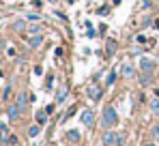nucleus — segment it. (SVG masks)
Segmentation results:
<instances>
[{
  "instance_id": "nucleus-29",
  "label": "nucleus",
  "mask_w": 159,
  "mask_h": 146,
  "mask_svg": "<svg viewBox=\"0 0 159 146\" xmlns=\"http://www.w3.org/2000/svg\"><path fill=\"white\" fill-rule=\"evenodd\" d=\"M155 97H157V99H159V88H155Z\"/></svg>"
},
{
  "instance_id": "nucleus-6",
  "label": "nucleus",
  "mask_w": 159,
  "mask_h": 146,
  "mask_svg": "<svg viewBox=\"0 0 159 146\" xmlns=\"http://www.w3.org/2000/svg\"><path fill=\"white\" fill-rule=\"evenodd\" d=\"M80 118H82V125H86V127H90V125L95 122V112H93V110H84Z\"/></svg>"
},
{
  "instance_id": "nucleus-8",
  "label": "nucleus",
  "mask_w": 159,
  "mask_h": 146,
  "mask_svg": "<svg viewBox=\"0 0 159 146\" xmlns=\"http://www.w3.org/2000/svg\"><path fill=\"white\" fill-rule=\"evenodd\" d=\"M11 28H13V32L22 34V32H26V30H28V24H26V20H15V22L11 24Z\"/></svg>"
},
{
  "instance_id": "nucleus-27",
  "label": "nucleus",
  "mask_w": 159,
  "mask_h": 146,
  "mask_svg": "<svg viewBox=\"0 0 159 146\" xmlns=\"http://www.w3.org/2000/svg\"><path fill=\"white\" fill-rule=\"evenodd\" d=\"M107 13H110V7H101L99 9V15H107Z\"/></svg>"
},
{
  "instance_id": "nucleus-24",
  "label": "nucleus",
  "mask_w": 159,
  "mask_h": 146,
  "mask_svg": "<svg viewBox=\"0 0 159 146\" xmlns=\"http://www.w3.org/2000/svg\"><path fill=\"white\" fill-rule=\"evenodd\" d=\"M114 49H116V43L114 41H107V54H114Z\"/></svg>"
},
{
  "instance_id": "nucleus-18",
  "label": "nucleus",
  "mask_w": 159,
  "mask_h": 146,
  "mask_svg": "<svg viewBox=\"0 0 159 146\" xmlns=\"http://www.w3.org/2000/svg\"><path fill=\"white\" fill-rule=\"evenodd\" d=\"M26 20H28V22H41V20H43V15H41V13H28Z\"/></svg>"
},
{
  "instance_id": "nucleus-16",
  "label": "nucleus",
  "mask_w": 159,
  "mask_h": 146,
  "mask_svg": "<svg viewBox=\"0 0 159 146\" xmlns=\"http://www.w3.org/2000/svg\"><path fill=\"white\" fill-rule=\"evenodd\" d=\"M39 133H41V125H39V122H37V125H32V127L28 129V138H37Z\"/></svg>"
},
{
  "instance_id": "nucleus-31",
  "label": "nucleus",
  "mask_w": 159,
  "mask_h": 146,
  "mask_svg": "<svg viewBox=\"0 0 159 146\" xmlns=\"http://www.w3.org/2000/svg\"><path fill=\"white\" fill-rule=\"evenodd\" d=\"M0 112H2V105H0Z\"/></svg>"
},
{
  "instance_id": "nucleus-4",
  "label": "nucleus",
  "mask_w": 159,
  "mask_h": 146,
  "mask_svg": "<svg viewBox=\"0 0 159 146\" xmlns=\"http://www.w3.org/2000/svg\"><path fill=\"white\" fill-rule=\"evenodd\" d=\"M20 114H22V107L17 105V103H13V105H9V110H7V116H9V121L15 122L20 118Z\"/></svg>"
},
{
  "instance_id": "nucleus-30",
  "label": "nucleus",
  "mask_w": 159,
  "mask_h": 146,
  "mask_svg": "<svg viewBox=\"0 0 159 146\" xmlns=\"http://www.w3.org/2000/svg\"><path fill=\"white\" fill-rule=\"evenodd\" d=\"M144 146H155V144H144Z\"/></svg>"
},
{
  "instance_id": "nucleus-1",
  "label": "nucleus",
  "mask_w": 159,
  "mask_h": 146,
  "mask_svg": "<svg viewBox=\"0 0 159 146\" xmlns=\"http://www.w3.org/2000/svg\"><path fill=\"white\" fill-rule=\"evenodd\" d=\"M116 125H118V114H116V110H114V107H106L103 114H101V127H103V129H112V127H116Z\"/></svg>"
},
{
  "instance_id": "nucleus-7",
  "label": "nucleus",
  "mask_w": 159,
  "mask_h": 146,
  "mask_svg": "<svg viewBox=\"0 0 159 146\" xmlns=\"http://www.w3.org/2000/svg\"><path fill=\"white\" fill-rule=\"evenodd\" d=\"M28 101H30V95L28 93H17V97H15V103L22 107V112L28 107Z\"/></svg>"
},
{
  "instance_id": "nucleus-34",
  "label": "nucleus",
  "mask_w": 159,
  "mask_h": 146,
  "mask_svg": "<svg viewBox=\"0 0 159 146\" xmlns=\"http://www.w3.org/2000/svg\"><path fill=\"white\" fill-rule=\"evenodd\" d=\"M0 62H2V58H0Z\"/></svg>"
},
{
  "instance_id": "nucleus-12",
  "label": "nucleus",
  "mask_w": 159,
  "mask_h": 146,
  "mask_svg": "<svg viewBox=\"0 0 159 146\" xmlns=\"http://www.w3.org/2000/svg\"><path fill=\"white\" fill-rule=\"evenodd\" d=\"M9 138H11L9 127H7V125H0V142H2V144H9Z\"/></svg>"
},
{
  "instance_id": "nucleus-33",
  "label": "nucleus",
  "mask_w": 159,
  "mask_h": 146,
  "mask_svg": "<svg viewBox=\"0 0 159 146\" xmlns=\"http://www.w3.org/2000/svg\"><path fill=\"white\" fill-rule=\"evenodd\" d=\"M157 49H159V43H157Z\"/></svg>"
},
{
  "instance_id": "nucleus-5",
  "label": "nucleus",
  "mask_w": 159,
  "mask_h": 146,
  "mask_svg": "<svg viewBox=\"0 0 159 146\" xmlns=\"http://www.w3.org/2000/svg\"><path fill=\"white\" fill-rule=\"evenodd\" d=\"M114 140H116V133H114V131H110V129H103L101 144H103V146H114Z\"/></svg>"
},
{
  "instance_id": "nucleus-19",
  "label": "nucleus",
  "mask_w": 159,
  "mask_h": 146,
  "mask_svg": "<svg viewBox=\"0 0 159 146\" xmlns=\"http://www.w3.org/2000/svg\"><path fill=\"white\" fill-rule=\"evenodd\" d=\"M151 112H153V114H157V116H159V99H157V97H155L153 101H151Z\"/></svg>"
},
{
  "instance_id": "nucleus-28",
  "label": "nucleus",
  "mask_w": 159,
  "mask_h": 146,
  "mask_svg": "<svg viewBox=\"0 0 159 146\" xmlns=\"http://www.w3.org/2000/svg\"><path fill=\"white\" fill-rule=\"evenodd\" d=\"M41 73H43V67L37 65V67H34V75H41Z\"/></svg>"
},
{
  "instance_id": "nucleus-9",
  "label": "nucleus",
  "mask_w": 159,
  "mask_h": 146,
  "mask_svg": "<svg viewBox=\"0 0 159 146\" xmlns=\"http://www.w3.org/2000/svg\"><path fill=\"white\" fill-rule=\"evenodd\" d=\"M67 97H69V88H67V86H60L58 93H56V103H65Z\"/></svg>"
},
{
  "instance_id": "nucleus-11",
  "label": "nucleus",
  "mask_w": 159,
  "mask_h": 146,
  "mask_svg": "<svg viewBox=\"0 0 159 146\" xmlns=\"http://www.w3.org/2000/svg\"><path fill=\"white\" fill-rule=\"evenodd\" d=\"M65 138H67V142H71V144H78V142H80V131H78V129H69Z\"/></svg>"
},
{
  "instance_id": "nucleus-14",
  "label": "nucleus",
  "mask_w": 159,
  "mask_h": 146,
  "mask_svg": "<svg viewBox=\"0 0 159 146\" xmlns=\"http://www.w3.org/2000/svg\"><path fill=\"white\" fill-rule=\"evenodd\" d=\"M153 84V73H140V86H151Z\"/></svg>"
},
{
  "instance_id": "nucleus-17",
  "label": "nucleus",
  "mask_w": 159,
  "mask_h": 146,
  "mask_svg": "<svg viewBox=\"0 0 159 146\" xmlns=\"http://www.w3.org/2000/svg\"><path fill=\"white\" fill-rule=\"evenodd\" d=\"M45 121H48V112H45V110L37 112V122H39V125H45Z\"/></svg>"
},
{
  "instance_id": "nucleus-20",
  "label": "nucleus",
  "mask_w": 159,
  "mask_h": 146,
  "mask_svg": "<svg viewBox=\"0 0 159 146\" xmlns=\"http://www.w3.org/2000/svg\"><path fill=\"white\" fill-rule=\"evenodd\" d=\"M125 144V135L123 133H116V140H114V146H123Z\"/></svg>"
},
{
  "instance_id": "nucleus-21",
  "label": "nucleus",
  "mask_w": 159,
  "mask_h": 146,
  "mask_svg": "<svg viewBox=\"0 0 159 146\" xmlns=\"http://www.w3.org/2000/svg\"><path fill=\"white\" fill-rule=\"evenodd\" d=\"M114 82H116V73L112 71V73H110V75H107V80H106V86H112Z\"/></svg>"
},
{
  "instance_id": "nucleus-3",
  "label": "nucleus",
  "mask_w": 159,
  "mask_h": 146,
  "mask_svg": "<svg viewBox=\"0 0 159 146\" xmlns=\"http://www.w3.org/2000/svg\"><path fill=\"white\" fill-rule=\"evenodd\" d=\"M86 93H88V97L93 99V101H99L101 95H103V88H101V86H97V84H90V86L86 88Z\"/></svg>"
},
{
  "instance_id": "nucleus-22",
  "label": "nucleus",
  "mask_w": 159,
  "mask_h": 146,
  "mask_svg": "<svg viewBox=\"0 0 159 146\" xmlns=\"http://www.w3.org/2000/svg\"><path fill=\"white\" fill-rule=\"evenodd\" d=\"M95 34H97V32H95V28H93L90 24H86V37H95Z\"/></svg>"
},
{
  "instance_id": "nucleus-26",
  "label": "nucleus",
  "mask_w": 159,
  "mask_h": 146,
  "mask_svg": "<svg viewBox=\"0 0 159 146\" xmlns=\"http://www.w3.org/2000/svg\"><path fill=\"white\" fill-rule=\"evenodd\" d=\"M73 114H75V105H73L71 110H67V114H65V118H62V121H67V118H69V116H73Z\"/></svg>"
},
{
  "instance_id": "nucleus-10",
  "label": "nucleus",
  "mask_w": 159,
  "mask_h": 146,
  "mask_svg": "<svg viewBox=\"0 0 159 146\" xmlns=\"http://www.w3.org/2000/svg\"><path fill=\"white\" fill-rule=\"evenodd\" d=\"M120 75H123V77H133V75H135V67H133L131 62L123 65V67H120Z\"/></svg>"
},
{
  "instance_id": "nucleus-23",
  "label": "nucleus",
  "mask_w": 159,
  "mask_h": 146,
  "mask_svg": "<svg viewBox=\"0 0 159 146\" xmlns=\"http://www.w3.org/2000/svg\"><path fill=\"white\" fill-rule=\"evenodd\" d=\"M151 135H153L155 140H159V125H155V127L151 129Z\"/></svg>"
},
{
  "instance_id": "nucleus-32",
  "label": "nucleus",
  "mask_w": 159,
  "mask_h": 146,
  "mask_svg": "<svg viewBox=\"0 0 159 146\" xmlns=\"http://www.w3.org/2000/svg\"><path fill=\"white\" fill-rule=\"evenodd\" d=\"M157 30H159V24H157Z\"/></svg>"
},
{
  "instance_id": "nucleus-13",
  "label": "nucleus",
  "mask_w": 159,
  "mask_h": 146,
  "mask_svg": "<svg viewBox=\"0 0 159 146\" xmlns=\"http://www.w3.org/2000/svg\"><path fill=\"white\" fill-rule=\"evenodd\" d=\"M30 37H37V34H43V26H39V24H30L28 26V30H26Z\"/></svg>"
},
{
  "instance_id": "nucleus-15",
  "label": "nucleus",
  "mask_w": 159,
  "mask_h": 146,
  "mask_svg": "<svg viewBox=\"0 0 159 146\" xmlns=\"http://www.w3.org/2000/svg\"><path fill=\"white\" fill-rule=\"evenodd\" d=\"M41 43H43V34H37V37H30V39H28V45H30V48H41Z\"/></svg>"
},
{
  "instance_id": "nucleus-25",
  "label": "nucleus",
  "mask_w": 159,
  "mask_h": 146,
  "mask_svg": "<svg viewBox=\"0 0 159 146\" xmlns=\"http://www.w3.org/2000/svg\"><path fill=\"white\" fill-rule=\"evenodd\" d=\"M9 97H11V86H7V88H4V93H2V99H4V101H7Z\"/></svg>"
},
{
  "instance_id": "nucleus-2",
  "label": "nucleus",
  "mask_w": 159,
  "mask_h": 146,
  "mask_svg": "<svg viewBox=\"0 0 159 146\" xmlns=\"http://www.w3.org/2000/svg\"><path fill=\"white\" fill-rule=\"evenodd\" d=\"M155 67H157L155 60H151V58H140V71L142 73H153Z\"/></svg>"
}]
</instances>
